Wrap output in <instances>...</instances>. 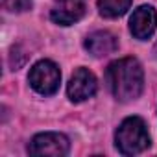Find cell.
<instances>
[{"label": "cell", "instance_id": "cell-1", "mask_svg": "<svg viewBox=\"0 0 157 157\" xmlns=\"http://www.w3.org/2000/svg\"><path fill=\"white\" fill-rule=\"evenodd\" d=\"M105 83L109 93L118 102H133L144 89V70L139 59L122 57L113 61L105 70Z\"/></svg>", "mask_w": 157, "mask_h": 157}, {"label": "cell", "instance_id": "cell-2", "mask_svg": "<svg viewBox=\"0 0 157 157\" xmlns=\"http://www.w3.org/2000/svg\"><path fill=\"white\" fill-rule=\"evenodd\" d=\"M151 144L146 122L140 117H128L115 131V146L122 155H137Z\"/></svg>", "mask_w": 157, "mask_h": 157}, {"label": "cell", "instance_id": "cell-3", "mask_svg": "<svg viewBox=\"0 0 157 157\" xmlns=\"http://www.w3.org/2000/svg\"><path fill=\"white\" fill-rule=\"evenodd\" d=\"M28 82L32 89L43 96H52L57 93L59 83H61V70L59 67L50 61V59H41L37 61L28 74Z\"/></svg>", "mask_w": 157, "mask_h": 157}, {"label": "cell", "instance_id": "cell-4", "mask_svg": "<svg viewBox=\"0 0 157 157\" xmlns=\"http://www.w3.org/2000/svg\"><path fill=\"white\" fill-rule=\"evenodd\" d=\"M68 151L70 140L65 133L59 131L37 133L28 144V153L33 157H65Z\"/></svg>", "mask_w": 157, "mask_h": 157}, {"label": "cell", "instance_id": "cell-5", "mask_svg": "<svg viewBox=\"0 0 157 157\" xmlns=\"http://www.w3.org/2000/svg\"><path fill=\"white\" fill-rule=\"evenodd\" d=\"M96 91H98L96 76L85 67L76 68L74 74L70 76V80H68V85H67L68 100L74 102V104H80V102H85V100L93 98L96 94Z\"/></svg>", "mask_w": 157, "mask_h": 157}, {"label": "cell", "instance_id": "cell-6", "mask_svg": "<svg viewBox=\"0 0 157 157\" xmlns=\"http://www.w3.org/2000/svg\"><path fill=\"white\" fill-rule=\"evenodd\" d=\"M157 28V11L153 6H139L129 19V32L135 39L146 41Z\"/></svg>", "mask_w": 157, "mask_h": 157}, {"label": "cell", "instance_id": "cell-7", "mask_svg": "<svg viewBox=\"0 0 157 157\" xmlns=\"http://www.w3.org/2000/svg\"><path fill=\"white\" fill-rule=\"evenodd\" d=\"M83 46L93 57H105L118 50V39H117V35H113L107 30H98V32H93L91 35H87Z\"/></svg>", "mask_w": 157, "mask_h": 157}, {"label": "cell", "instance_id": "cell-8", "mask_svg": "<svg viewBox=\"0 0 157 157\" xmlns=\"http://www.w3.org/2000/svg\"><path fill=\"white\" fill-rule=\"evenodd\" d=\"M63 6L54 8L50 11V19L52 22L59 24V26H72L74 22L82 21L85 15V6L82 2H61Z\"/></svg>", "mask_w": 157, "mask_h": 157}, {"label": "cell", "instance_id": "cell-9", "mask_svg": "<svg viewBox=\"0 0 157 157\" xmlns=\"http://www.w3.org/2000/svg\"><path fill=\"white\" fill-rule=\"evenodd\" d=\"M133 0H98L100 15L105 19H118L128 13Z\"/></svg>", "mask_w": 157, "mask_h": 157}, {"label": "cell", "instance_id": "cell-10", "mask_svg": "<svg viewBox=\"0 0 157 157\" xmlns=\"http://www.w3.org/2000/svg\"><path fill=\"white\" fill-rule=\"evenodd\" d=\"M6 6L10 11H28L32 10V0H6Z\"/></svg>", "mask_w": 157, "mask_h": 157}, {"label": "cell", "instance_id": "cell-11", "mask_svg": "<svg viewBox=\"0 0 157 157\" xmlns=\"http://www.w3.org/2000/svg\"><path fill=\"white\" fill-rule=\"evenodd\" d=\"M59 2H80V0H59Z\"/></svg>", "mask_w": 157, "mask_h": 157}]
</instances>
